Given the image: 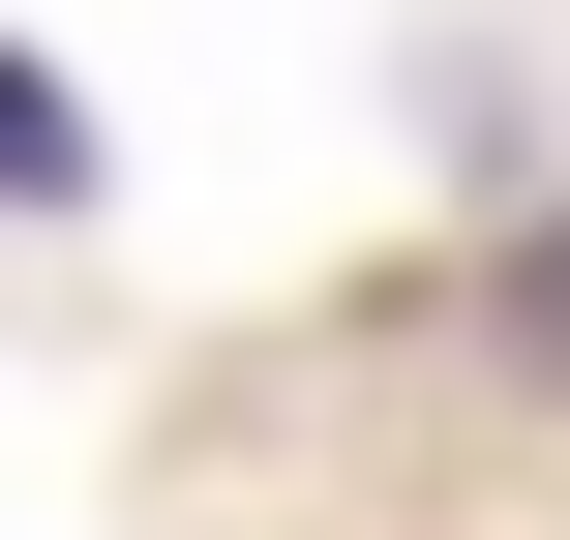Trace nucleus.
Returning a JSON list of instances; mask_svg holds the SVG:
<instances>
[{
	"mask_svg": "<svg viewBox=\"0 0 570 540\" xmlns=\"http://www.w3.org/2000/svg\"><path fill=\"white\" fill-rule=\"evenodd\" d=\"M0 210H90V90L60 60H0Z\"/></svg>",
	"mask_w": 570,
	"mask_h": 540,
	"instance_id": "obj_1",
	"label": "nucleus"
},
{
	"mask_svg": "<svg viewBox=\"0 0 570 540\" xmlns=\"http://www.w3.org/2000/svg\"><path fill=\"white\" fill-rule=\"evenodd\" d=\"M511 361H570V240H541V271H511Z\"/></svg>",
	"mask_w": 570,
	"mask_h": 540,
	"instance_id": "obj_2",
	"label": "nucleus"
}]
</instances>
